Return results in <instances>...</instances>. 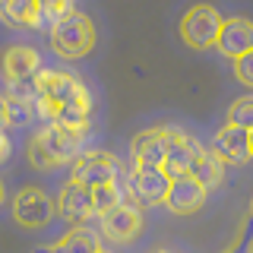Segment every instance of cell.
Segmentation results:
<instances>
[{
	"label": "cell",
	"mask_w": 253,
	"mask_h": 253,
	"mask_svg": "<svg viewBox=\"0 0 253 253\" xmlns=\"http://www.w3.org/2000/svg\"><path fill=\"white\" fill-rule=\"evenodd\" d=\"M83 152V136L60 124H47L29 139V162L38 171H54L60 165H73Z\"/></svg>",
	"instance_id": "6da1fadb"
},
{
	"label": "cell",
	"mask_w": 253,
	"mask_h": 253,
	"mask_svg": "<svg viewBox=\"0 0 253 253\" xmlns=\"http://www.w3.org/2000/svg\"><path fill=\"white\" fill-rule=\"evenodd\" d=\"M83 95H89V89H85V83L79 76L67 73V70H42V73L35 76L32 105H35V114L42 117V121L54 124L57 108L67 105V101H73V98H83Z\"/></svg>",
	"instance_id": "7a4b0ae2"
},
{
	"label": "cell",
	"mask_w": 253,
	"mask_h": 253,
	"mask_svg": "<svg viewBox=\"0 0 253 253\" xmlns=\"http://www.w3.org/2000/svg\"><path fill=\"white\" fill-rule=\"evenodd\" d=\"M51 47L60 54L63 60H76L95 47V22L85 13L73 10L70 16H63L57 26L51 29Z\"/></svg>",
	"instance_id": "3957f363"
},
{
	"label": "cell",
	"mask_w": 253,
	"mask_h": 253,
	"mask_svg": "<svg viewBox=\"0 0 253 253\" xmlns=\"http://www.w3.org/2000/svg\"><path fill=\"white\" fill-rule=\"evenodd\" d=\"M221 13L209 3H193L180 19V42L193 51H209L218 42V32H221Z\"/></svg>",
	"instance_id": "277c9868"
},
{
	"label": "cell",
	"mask_w": 253,
	"mask_h": 253,
	"mask_svg": "<svg viewBox=\"0 0 253 253\" xmlns=\"http://www.w3.org/2000/svg\"><path fill=\"white\" fill-rule=\"evenodd\" d=\"M126 187H130V200H136L139 206H162L168 200V190H171V174L165 171L162 165L133 162Z\"/></svg>",
	"instance_id": "5b68a950"
},
{
	"label": "cell",
	"mask_w": 253,
	"mask_h": 253,
	"mask_svg": "<svg viewBox=\"0 0 253 253\" xmlns=\"http://www.w3.org/2000/svg\"><path fill=\"white\" fill-rule=\"evenodd\" d=\"M124 177V168L111 152H101V149H83L79 158L73 162V177L76 184L85 187H101V184H114V180Z\"/></svg>",
	"instance_id": "8992f818"
},
{
	"label": "cell",
	"mask_w": 253,
	"mask_h": 253,
	"mask_svg": "<svg viewBox=\"0 0 253 253\" xmlns=\"http://www.w3.org/2000/svg\"><path fill=\"white\" fill-rule=\"evenodd\" d=\"M54 215H57V206L42 187H22L13 196V218L22 228H44Z\"/></svg>",
	"instance_id": "52a82bcc"
},
{
	"label": "cell",
	"mask_w": 253,
	"mask_h": 253,
	"mask_svg": "<svg viewBox=\"0 0 253 253\" xmlns=\"http://www.w3.org/2000/svg\"><path fill=\"white\" fill-rule=\"evenodd\" d=\"M98 225L111 244H130L142 231V212L133 203H121L114 209H108L105 215H98Z\"/></svg>",
	"instance_id": "ba28073f"
},
{
	"label": "cell",
	"mask_w": 253,
	"mask_h": 253,
	"mask_svg": "<svg viewBox=\"0 0 253 253\" xmlns=\"http://www.w3.org/2000/svg\"><path fill=\"white\" fill-rule=\"evenodd\" d=\"M57 215L67 221V225H85L92 215H95V206H92V187L85 184H76V180H67L63 190L57 193Z\"/></svg>",
	"instance_id": "9c48e42d"
},
{
	"label": "cell",
	"mask_w": 253,
	"mask_h": 253,
	"mask_svg": "<svg viewBox=\"0 0 253 253\" xmlns=\"http://www.w3.org/2000/svg\"><path fill=\"white\" fill-rule=\"evenodd\" d=\"M0 73H3L6 85L10 83H35V76L42 73V57L29 44H10L3 51V57H0Z\"/></svg>",
	"instance_id": "30bf717a"
},
{
	"label": "cell",
	"mask_w": 253,
	"mask_h": 253,
	"mask_svg": "<svg viewBox=\"0 0 253 253\" xmlns=\"http://www.w3.org/2000/svg\"><path fill=\"white\" fill-rule=\"evenodd\" d=\"M165 130H168V152H165V165H162V168L168 171L171 177H177V174H190L196 155L203 152V142H196L193 136H187L184 130H177V126H165Z\"/></svg>",
	"instance_id": "8fae6325"
},
{
	"label": "cell",
	"mask_w": 253,
	"mask_h": 253,
	"mask_svg": "<svg viewBox=\"0 0 253 253\" xmlns=\"http://www.w3.org/2000/svg\"><path fill=\"white\" fill-rule=\"evenodd\" d=\"M206 193H209V190H206L193 174H177V177H171V190H168L165 206H168L174 215H193V212L203 209Z\"/></svg>",
	"instance_id": "7c38bea8"
},
{
	"label": "cell",
	"mask_w": 253,
	"mask_h": 253,
	"mask_svg": "<svg viewBox=\"0 0 253 253\" xmlns=\"http://www.w3.org/2000/svg\"><path fill=\"white\" fill-rule=\"evenodd\" d=\"M212 152L225 162V168L228 165H234V168L247 165L250 162V130L225 121V126H221L215 133V139H212Z\"/></svg>",
	"instance_id": "4fadbf2b"
},
{
	"label": "cell",
	"mask_w": 253,
	"mask_h": 253,
	"mask_svg": "<svg viewBox=\"0 0 253 253\" xmlns=\"http://www.w3.org/2000/svg\"><path fill=\"white\" fill-rule=\"evenodd\" d=\"M215 47L231 60H237L241 54L253 51V19H247V16H231V19H225Z\"/></svg>",
	"instance_id": "5bb4252c"
},
{
	"label": "cell",
	"mask_w": 253,
	"mask_h": 253,
	"mask_svg": "<svg viewBox=\"0 0 253 253\" xmlns=\"http://www.w3.org/2000/svg\"><path fill=\"white\" fill-rule=\"evenodd\" d=\"M165 152H168V130L165 126L142 130L130 142V155L139 165H165Z\"/></svg>",
	"instance_id": "9a60e30c"
},
{
	"label": "cell",
	"mask_w": 253,
	"mask_h": 253,
	"mask_svg": "<svg viewBox=\"0 0 253 253\" xmlns=\"http://www.w3.org/2000/svg\"><path fill=\"white\" fill-rule=\"evenodd\" d=\"M0 19L13 29H42V0H3Z\"/></svg>",
	"instance_id": "2e32d148"
},
{
	"label": "cell",
	"mask_w": 253,
	"mask_h": 253,
	"mask_svg": "<svg viewBox=\"0 0 253 253\" xmlns=\"http://www.w3.org/2000/svg\"><path fill=\"white\" fill-rule=\"evenodd\" d=\"M190 174H193L196 180L206 187V190H212V187H218L221 184V177H225V162L212 152V149H203L200 155H196V162H193V168H190Z\"/></svg>",
	"instance_id": "e0dca14e"
},
{
	"label": "cell",
	"mask_w": 253,
	"mask_h": 253,
	"mask_svg": "<svg viewBox=\"0 0 253 253\" xmlns=\"http://www.w3.org/2000/svg\"><path fill=\"white\" fill-rule=\"evenodd\" d=\"M47 250L51 253H98V237H95V231L79 225V228H70V231L63 234L57 244H51Z\"/></svg>",
	"instance_id": "ac0fdd59"
},
{
	"label": "cell",
	"mask_w": 253,
	"mask_h": 253,
	"mask_svg": "<svg viewBox=\"0 0 253 253\" xmlns=\"http://www.w3.org/2000/svg\"><path fill=\"white\" fill-rule=\"evenodd\" d=\"M0 111H3V126H26L35 114V105H32V98L3 92L0 95Z\"/></svg>",
	"instance_id": "d6986e66"
},
{
	"label": "cell",
	"mask_w": 253,
	"mask_h": 253,
	"mask_svg": "<svg viewBox=\"0 0 253 253\" xmlns=\"http://www.w3.org/2000/svg\"><path fill=\"white\" fill-rule=\"evenodd\" d=\"M228 124L253 130V95H241V98L228 108Z\"/></svg>",
	"instance_id": "ffe728a7"
},
{
	"label": "cell",
	"mask_w": 253,
	"mask_h": 253,
	"mask_svg": "<svg viewBox=\"0 0 253 253\" xmlns=\"http://www.w3.org/2000/svg\"><path fill=\"white\" fill-rule=\"evenodd\" d=\"M76 6H73V0H42V29L44 26H57V22L63 19V16H70Z\"/></svg>",
	"instance_id": "44dd1931"
},
{
	"label": "cell",
	"mask_w": 253,
	"mask_h": 253,
	"mask_svg": "<svg viewBox=\"0 0 253 253\" xmlns=\"http://www.w3.org/2000/svg\"><path fill=\"white\" fill-rule=\"evenodd\" d=\"M234 76L241 79L247 89H253V51H247V54H241V57L234 60Z\"/></svg>",
	"instance_id": "7402d4cb"
},
{
	"label": "cell",
	"mask_w": 253,
	"mask_h": 253,
	"mask_svg": "<svg viewBox=\"0 0 253 253\" xmlns=\"http://www.w3.org/2000/svg\"><path fill=\"white\" fill-rule=\"evenodd\" d=\"M10 158V139H6V133L0 130V162H6Z\"/></svg>",
	"instance_id": "603a6c76"
},
{
	"label": "cell",
	"mask_w": 253,
	"mask_h": 253,
	"mask_svg": "<svg viewBox=\"0 0 253 253\" xmlns=\"http://www.w3.org/2000/svg\"><path fill=\"white\" fill-rule=\"evenodd\" d=\"M6 200V187H3V180H0V203Z\"/></svg>",
	"instance_id": "cb8c5ba5"
},
{
	"label": "cell",
	"mask_w": 253,
	"mask_h": 253,
	"mask_svg": "<svg viewBox=\"0 0 253 253\" xmlns=\"http://www.w3.org/2000/svg\"><path fill=\"white\" fill-rule=\"evenodd\" d=\"M250 158H253V130H250Z\"/></svg>",
	"instance_id": "d4e9b609"
},
{
	"label": "cell",
	"mask_w": 253,
	"mask_h": 253,
	"mask_svg": "<svg viewBox=\"0 0 253 253\" xmlns=\"http://www.w3.org/2000/svg\"><path fill=\"white\" fill-rule=\"evenodd\" d=\"M35 253H51V250H47V247H38V250H35Z\"/></svg>",
	"instance_id": "484cf974"
},
{
	"label": "cell",
	"mask_w": 253,
	"mask_h": 253,
	"mask_svg": "<svg viewBox=\"0 0 253 253\" xmlns=\"http://www.w3.org/2000/svg\"><path fill=\"white\" fill-rule=\"evenodd\" d=\"M152 253H171V250H152Z\"/></svg>",
	"instance_id": "4316f807"
},
{
	"label": "cell",
	"mask_w": 253,
	"mask_h": 253,
	"mask_svg": "<svg viewBox=\"0 0 253 253\" xmlns=\"http://www.w3.org/2000/svg\"><path fill=\"white\" fill-rule=\"evenodd\" d=\"M250 218H253V200H250Z\"/></svg>",
	"instance_id": "83f0119b"
},
{
	"label": "cell",
	"mask_w": 253,
	"mask_h": 253,
	"mask_svg": "<svg viewBox=\"0 0 253 253\" xmlns=\"http://www.w3.org/2000/svg\"><path fill=\"white\" fill-rule=\"evenodd\" d=\"M0 126H3V111H0Z\"/></svg>",
	"instance_id": "f1b7e54d"
},
{
	"label": "cell",
	"mask_w": 253,
	"mask_h": 253,
	"mask_svg": "<svg viewBox=\"0 0 253 253\" xmlns=\"http://www.w3.org/2000/svg\"><path fill=\"white\" fill-rule=\"evenodd\" d=\"M98 253H108V250H101V247H98Z\"/></svg>",
	"instance_id": "f546056e"
},
{
	"label": "cell",
	"mask_w": 253,
	"mask_h": 253,
	"mask_svg": "<svg viewBox=\"0 0 253 253\" xmlns=\"http://www.w3.org/2000/svg\"><path fill=\"white\" fill-rule=\"evenodd\" d=\"M0 3H3V0H0Z\"/></svg>",
	"instance_id": "4dcf8cb0"
}]
</instances>
